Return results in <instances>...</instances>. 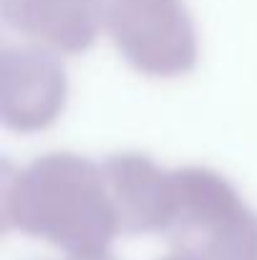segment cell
Wrapping results in <instances>:
<instances>
[{
    "label": "cell",
    "instance_id": "obj_5",
    "mask_svg": "<svg viewBox=\"0 0 257 260\" xmlns=\"http://www.w3.org/2000/svg\"><path fill=\"white\" fill-rule=\"evenodd\" d=\"M8 28L56 56L84 53L101 30V0H0Z\"/></svg>",
    "mask_w": 257,
    "mask_h": 260
},
{
    "label": "cell",
    "instance_id": "obj_6",
    "mask_svg": "<svg viewBox=\"0 0 257 260\" xmlns=\"http://www.w3.org/2000/svg\"><path fill=\"white\" fill-rule=\"evenodd\" d=\"M121 233H162L171 200V172L146 154L124 152L103 162Z\"/></svg>",
    "mask_w": 257,
    "mask_h": 260
},
{
    "label": "cell",
    "instance_id": "obj_1",
    "mask_svg": "<svg viewBox=\"0 0 257 260\" xmlns=\"http://www.w3.org/2000/svg\"><path fill=\"white\" fill-rule=\"evenodd\" d=\"M0 217L5 230L51 243L71 260L108 258L121 233L103 165L71 152L43 154L5 170Z\"/></svg>",
    "mask_w": 257,
    "mask_h": 260
},
{
    "label": "cell",
    "instance_id": "obj_4",
    "mask_svg": "<svg viewBox=\"0 0 257 260\" xmlns=\"http://www.w3.org/2000/svg\"><path fill=\"white\" fill-rule=\"evenodd\" d=\"M68 81L56 53L28 46H3L0 116L13 132L48 129L66 109Z\"/></svg>",
    "mask_w": 257,
    "mask_h": 260
},
{
    "label": "cell",
    "instance_id": "obj_8",
    "mask_svg": "<svg viewBox=\"0 0 257 260\" xmlns=\"http://www.w3.org/2000/svg\"><path fill=\"white\" fill-rule=\"evenodd\" d=\"M98 260H111V255H108V258H98Z\"/></svg>",
    "mask_w": 257,
    "mask_h": 260
},
{
    "label": "cell",
    "instance_id": "obj_2",
    "mask_svg": "<svg viewBox=\"0 0 257 260\" xmlns=\"http://www.w3.org/2000/svg\"><path fill=\"white\" fill-rule=\"evenodd\" d=\"M162 235L192 260H257V212L209 167L171 170Z\"/></svg>",
    "mask_w": 257,
    "mask_h": 260
},
{
    "label": "cell",
    "instance_id": "obj_3",
    "mask_svg": "<svg viewBox=\"0 0 257 260\" xmlns=\"http://www.w3.org/2000/svg\"><path fill=\"white\" fill-rule=\"evenodd\" d=\"M101 28L144 76L176 79L197 66L199 43L184 0H101Z\"/></svg>",
    "mask_w": 257,
    "mask_h": 260
},
{
    "label": "cell",
    "instance_id": "obj_7",
    "mask_svg": "<svg viewBox=\"0 0 257 260\" xmlns=\"http://www.w3.org/2000/svg\"><path fill=\"white\" fill-rule=\"evenodd\" d=\"M159 260H192V258H187V255H181V253H171V255H167V258H159Z\"/></svg>",
    "mask_w": 257,
    "mask_h": 260
}]
</instances>
